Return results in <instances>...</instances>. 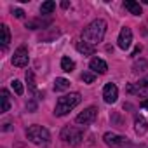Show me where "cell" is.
Returning a JSON list of instances; mask_svg holds the SVG:
<instances>
[{
    "mask_svg": "<svg viewBox=\"0 0 148 148\" xmlns=\"http://www.w3.org/2000/svg\"><path fill=\"white\" fill-rule=\"evenodd\" d=\"M105 33H106V21L105 19H94L92 23H89L82 30V38H84L86 44L96 45L98 42L103 40Z\"/></svg>",
    "mask_w": 148,
    "mask_h": 148,
    "instance_id": "6da1fadb",
    "label": "cell"
},
{
    "mask_svg": "<svg viewBox=\"0 0 148 148\" xmlns=\"http://www.w3.org/2000/svg\"><path fill=\"white\" fill-rule=\"evenodd\" d=\"M82 101V96L79 92H71V94H66V96H61L56 103V108H54V113L58 117H63L66 113H70V110H73L79 103Z\"/></svg>",
    "mask_w": 148,
    "mask_h": 148,
    "instance_id": "7a4b0ae2",
    "label": "cell"
},
{
    "mask_svg": "<svg viewBox=\"0 0 148 148\" xmlns=\"http://www.w3.org/2000/svg\"><path fill=\"white\" fill-rule=\"evenodd\" d=\"M26 138H28L32 143H35V145H45V143H49L51 134H49V131H47L45 127H42V125H30V127L26 129Z\"/></svg>",
    "mask_w": 148,
    "mask_h": 148,
    "instance_id": "3957f363",
    "label": "cell"
},
{
    "mask_svg": "<svg viewBox=\"0 0 148 148\" xmlns=\"http://www.w3.org/2000/svg\"><path fill=\"white\" fill-rule=\"evenodd\" d=\"M82 136H84V132L80 131V129H77V127H64L63 131H61V139H64L66 143H70L71 146H77V145H80L82 143Z\"/></svg>",
    "mask_w": 148,
    "mask_h": 148,
    "instance_id": "277c9868",
    "label": "cell"
},
{
    "mask_svg": "<svg viewBox=\"0 0 148 148\" xmlns=\"http://www.w3.org/2000/svg\"><path fill=\"white\" fill-rule=\"evenodd\" d=\"M28 61H30V56H28V49L25 45L18 47L14 51V56H12V64L18 66V68H23V66H28Z\"/></svg>",
    "mask_w": 148,
    "mask_h": 148,
    "instance_id": "5b68a950",
    "label": "cell"
},
{
    "mask_svg": "<svg viewBox=\"0 0 148 148\" xmlns=\"http://www.w3.org/2000/svg\"><path fill=\"white\" fill-rule=\"evenodd\" d=\"M96 115H98V110H96L94 106H89V108H86L84 112H80V113L77 115L75 122L80 124V125H87V124H91V122L96 119Z\"/></svg>",
    "mask_w": 148,
    "mask_h": 148,
    "instance_id": "8992f818",
    "label": "cell"
},
{
    "mask_svg": "<svg viewBox=\"0 0 148 148\" xmlns=\"http://www.w3.org/2000/svg\"><path fill=\"white\" fill-rule=\"evenodd\" d=\"M103 139H105V143H106L108 146H112V148H120V146L127 145V138H125V136H120V134H115V132H106V134L103 136Z\"/></svg>",
    "mask_w": 148,
    "mask_h": 148,
    "instance_id": "52a82bcc",
    "label": "cell"
},
{
    "mask_svg": "<svg viewBox=\"0 0 148 148\" xmlns=\"http://www.w3.org/2000/svg\"><path fill=\"white\" fill-rule=\"evenodd\" d=\"M127 92L138 94V96H146V98H148V77L141 79L136 86H134V84H129V86H127Z\"/></svg>",
    "mask_w": 148,
    "mask_h": 148,
    "instance_id": "ba28073f",
    "label": "cell"
},
{
    "mask_svg": "<svg viewBox=\"0 0 148 148\" xmlns=\"http://www.w3.org/2000/svg\"><path fill=\"white\" fill-rule=\"evenodd\" d=\"M119 47L120 49H124V51H127L129 47H131V44H132V32H131V28H122L120 30V33H119Z\"/></svg>",
    "mask_w": 148,
    "mask_h": 148,
    "instance_id": "9c48e42d",
    "label": "cell"
},
{
    "mask_svg": "<svg viewBox=\"0 0 148 148\" xmlns=\"http://www.w3.org/2000/svg\"><path fill=\"white\" fill-rule=\"evenodd\" d=\"M103 98H105V101H106L108 105L115 103L117 98H119V89H117V86L112 84V82H108V84L103 87Z\"/></svg>",
    "mask_w": 148,
    "mask_h": 148,
    "instance_id": "30bf717a",
    "label": "cell"
},
{
    "mask_svg": "<svg viewBox=\"0 0 148 148\" xmlns=\"http://www.w3.org/2000/svg\"><path fill=\"white\" fill-rule=\"evenodd\" d=\"M89 68L92 70V73H99V75H103V73L108 71V64L101 58H92L91 63H89Z\"/></svg>",
    "mask_w": 148,
    "mask_h": 148,
    "instance_id": "8fae6325",
    "label": "cell"
},
{
    "mask_svg": "<svg viewBox=\"0 0 148 148\" xmlns=\"http://www.w3.org/2000/svg\"><path fill=\"white\" fill-rule=\"evenodd\" d=\"M124 9L129 11V12L134 14V16H141V14H143L141 5H139L138 2H132V0H125V2H124Z\"/></svg>",
    "mask_w": 148,
    "mask_h": 148,
    "instance_id": "7c38bea8",
    "label": "cell"
},
{
    "mask_svg": "<svg viewBox=\"0 0 148 148\" xmlns=\"http://www.w3.org/2000/svg\"><path fill=\"white\" fill-rule=\"evenodd\" d=\"M134 131H136V134L143 136L148 131V122L143 117H136V120H134Z\"/></svg>",
    "mask_w": 148,
    "mask_h": 148,
    "instance_id": "4fadbf2b",
    "label": "cell"
},
{
    "mask_svg": "<svg viewBox=\"0 0 148 148\" xmlns=\"http://www.w3.org/2000/svg\"><path fill=\"white\" fill-rule=\"evenodd\" d=\"M77 51H79L80 54H84V56H92V54L96 52L94 45H89V44H86V42H77Z\"/></svg>",
    "mask_w": 148,
    "mask_h": 148,
    "instance_id": "5bb4252c",
    "label": "cell"
},
{
    "mask_svg": "<svg viewBox=\"0 0 148 148\" xmlns=\"http://www.w3.org/2000/svg\"><path fill=\"white\" fill-rule=\"evenodd\" d=\"M61 70H63V71H66V73L73 71V70H75V61L64 56V58L61 59Z\"/></svg>",
    "mask_w": 148,
    "mask_h": 148,
    "instance_id": "9a60e30c",
    "label": "cell"
},
{
    "mask_svg": "<svg viewBox=\"0 0 148 148\" xmlns=\"http://www.w3.org/2000/svg\"><path fill=\"white\" fill-rule=\"evenodd\" d=\"M0 35H2L0 42H2L4 45H7L11 42V32H9V26L7 25H0Z\"/></svg>",
    "mask_w": 148,
    "mask_h": 148,
    "instance_id": "2e32d148",
    "label": "cell"
},
{
    "mask_svg": "<svg viewBox=\"0 0 148 148\" xmlns=\"http://www.w3.org/2000/svg\"><path fill=\"white\" fill-rule=\"evenodd\" d=\"M68 87H70V80H66V79H63V77L56 79V82H54V91H66Z\"/></svg>",
    "mask_w": 148,
    "mask_h": 148,
    "instance_id": "e0dca14e",
    "label": "cell"
},
{
    "mask_svg": "<svg viewBox=\"0 0 148 148\" xmlns=\"http://www.w3.org/2000/svg\"><path fill=\"white\" fill-rule=\"evenodd\" d=\"M9 108H11V99H9V92H7V89H2V113L9 112Z\"/></svg>",
    "mask_w": 148,
    "mask_h": 148,
    "instance_id": "ac0fdd59",
    "label": "cell"
},
{
    "mask_svg": "<svg viewBox=\"0 0 148 148\" xmlns=\"http://www.w3.org/2000/svg\"><path fill=\"white\" fill-rule=\"evenodd\" d=\"M26 82H28V87H30V91L32 92H35V94H38V91H37V84H35V77H33V71H26Z\"/></svg>",
    "mask_w": 148,
    "mask_h": 148,
    "instance_id": "d6986e66",
    "label": "cell"
},
{
    "mask_svg": "<svg viewBox=\"0 0 148 148\" xmlns=\"http://www.w3.org/2000/svg\"><path fill=\"white\" fill-rule=\"evenodd\" d=\"M54 9H56V4L52 2V0H47V2H44V4L40 5V12H42V14H51Z\"/></svg>",
    "mask_w": 148,
    "mask_h": 148,
    "instance_id": "ffe728a7",
    "label": "cell"
},
{
    "mask_svg": "<svg viewBox=\"0 0 148 148\" xmlns=\"http://www.w3.org/2000/svg\"><path fill=\"white\" fill-rule=\"evenodd\" d=\"M146 66H148V63H146L145 59H139V61H136V63L132 64V71H134V73L145 71V70H146Z\"/></svg>",
    "mask_w": 148,
    "mask_h": 148,
    "instance_id": "44dd1931",
    "label": "cell"
},
{
    "mask_svg": "<svg viewBox=\"0 0 148 148\" xmlns=\"http://www.w3.org/2000/svg\"><path fill=\"white\" fill-rule=\"evenodd\" d=\"M11 87H12V91H14L18 96H21V94L25 92V87H23V84H21L19 80H12V82H11Z\"/></svg>",
    "mask_w": 148,
    "mask_h": 148,
    "instance_id": "7402d4cb",
    "label": "cell"
},
{
    "mask_svg": "<svg viewBox=\"0 0 148 148\" xmlns=\"http://www.w3.org/2000/svg\"><path fill=\"white\" fill-rule=\"evenodd\" d=\"M94 79H96V75H94L92 71H84V73H82V80H84L86 84H92Z\"/></svg>",
    "mask_w": 148,
    "mask_h": 148,
    "instance_id": "603a6c76",
    "label": "cell"
},
{
    "mask_svg": "<svg viewBox=\"0 0 148 148\" xmlns=\"http://www.w3.org/2000/svg\"><path fill=\"white\" fill-rule=\"evenodd\" d=\"M14 16H16V18H23V16H25V12H23L21 9H14Z\"/></svg>",
    "mask_w": 148,
    "mask_h": 148,
    "instance_id": "cb8c5ba5",
    "label": "cell"
},
{
    "mask_svg": "<svg viewBox=\"0 0 148 148\" xmlns=\"http://www.w3.org/2000/svg\"><path fill=\"white\" fill-rule=\"evenodd\" d=\"M141 49H143V47H141V45H138V47H136V49L132 51V56H138V54L141 52Z\"/></svg>",
    "mask_w": 148,
    "mask_h": 148,
    "instance_id": "d4e9b609",
    "label": "cell"
},
{
    "mask_svg": "<svg viewBox=\"0 0 148 148\" xmlns=\"http://www.w3.org/2000/svg\"><path fill=\"white\" fill-rule=\"evenodd\" d=\"M141 108H145V110H148V98H146L145 101H141Z\"/></svg>",
    "mask_w": 148,
    "mask_h": 148,
    "instance_id": "484cf974",
    "label": "cell"
},
{
    "mask_svg": "<svg viewBox=\"0 0 148 148\" xmlns=\"http://www.w3.org/2000/svg\"><path fill=\"white\" fill-rule=\"evenodd\" d=\"M68 5H70L68 2H63V4H61V7H63V9H68Z\"/></svg>",
    "mask_w": 148,
    "mask_h": 148,
    "instance_id": "4316f807",
    "label": "cell"
}]
</instances>
